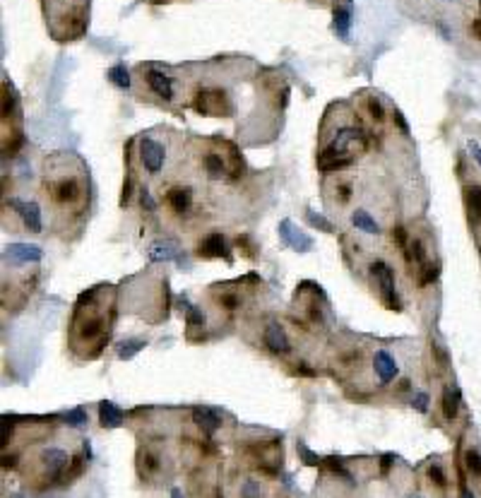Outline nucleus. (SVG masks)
Wrapping results in <instances>:
<instances>
[{"label": "nucleus", "mask_w": 481, "mask_h": 498, "mask_svg": "<svg viewBox=\"0 0 481 498\" xmlns=\"http://www.w3.org/2000/svg\"><path fill=\"white\" fill-rule=\"evenodd\" d=\"M354 142L366 145L361 130H356V128H342L339 130V133L330 140L328 147L318 154V169L320 171H342V169L352 166L354 157H352V152H349V145H354Z\"/></svg>", "instance_id": "f257e3e1"}, {"label": "nucleus", "mask_w": 481, "mask_h": 498, "mask_svg": "<svg viewBox=\"0 0 481 498\" xmlns=\"http://www.w3.org/2000/svg\"><path fill=\"white\" fill-rule=\"evenodd\" d=\"M371 275H373L375 282H378L380 299H383L385 306L393 308V311H402V301H399L397 289H395V272H393V267H390L388 262H383V260H375L373 265H371Z\"/></svg>", "instance_id": "f03ea898"}, {"label": "nucleus", "mask_w": 481, "mask_h": 498, "mask_svg": "<svg viewBox=\"0 0 481 498\" xmlns=\"http://www.w3.org/2000/svg\"><path fill=\"white\" fill-rule=\"evenodd\" d=\"M140 162L149 173H159L166 164V147L154 138L140 140Z\"/></svg>", "instance_id": "7ed1b4c3"}, {"label": "nucleus", "mask_w": 481, "mask_h": 498, "mask_svg": "<svg viewBox=\"0 0 481 498\" xmlns=\"http://www.w3.org/2000/svg\"><path fill=\"white\" fill-rule=\"evenodd\" d=\"M12 210H17L22 224H25L27 232L32 234H41L44 232V214H41V208L36 203H25V200H17V197H10L8 200Z\"/></svg>", "instance_id": "20e7f679"}, {"label": "nucleus", "mask_w": 481, "mask_h": 498, "mask_svg": "<svg viewBox=\"0 0 481 498\" xmlns=\"http://www.w3.org/2000/svg\"><path fill=\"white\" fill-rule=\"evenodd\" d=\"M41 464H44L46 469V479L49 482H60L65 474V469H68V453L60 448H46L44 453H41Z\"/></svg>", "instance_id": "39448f33"}, {"label": "nucleus", "mask_w": 481, "mask_h": 498, "mask_svg": "<svg viewBox=\"0 0 481 498\" xmlns=\"http://www.w3.org/2000/svg\"><path fill=\"white\" fill-rule=\"evenodd\" d=\"M280 238L284 241V246H289L291 251H299V253H308L313 248V238L306 236L301 229H296V224L291 219H284L280 224Z\"/></svg>", "instance_id": "423d86ee"}, {"label": "nucleus", "mask_w": 481, "mask_h": 498, "mask_svg": "<svg viewBox=\"0 0 481 498\" xmlns=\"http://www.w3.org/2000/svg\"><path fill=\"white\" fill-rule=\"evenodd\" d=\"M44 258V251L34 243H10L5 248V262L10 265H29V262H39Z\"/></svg>", "instance_id": "0eeeda50"}, {"label": "nucleus", "mask_w": 481, "mask_h": 498, "mask_svg": "<svg viewBox=\"0 0 481 498\" xmlns=\"http://www.w3.org/2000/svg\"><path fill=\"white\" fill-rule=\"evenodd\" d=\"M373 371H375V375H378L380 385L393 383V380L399 375V366H397V361H395V356H393V354H388V351H385V349L375 351V356H373Z\"/></svg>", "instance_id": "6e6552de"}, {"label": "nucleus", "mask_w": 481, "mask_h": 498, "mask_svg": "<svg viewBox=\"0 0 481 498\" xmlns=\"http://www.w3.org/2000/svg\"><path fill=\"white\" fill-rule=\"evenodd\" d=\"M221 104H224V94L221 92H200L193 106L202 116H217L221 111H229V106H221Z\"/></svg>", "instance_id": "1a4fd4ad"}, {"label": "nucleus", "mask_w": 481, "mask_h": 498, "mask_svg": "<svg viewBox=\"0 0 481 498\" xmlns=\"http://www.w3.org/2000/svg\"><path fill=\"white\" fill-rule=\"evenodd\" d=\"M193 421H195L197 429H202V434L212 436L217 429H221V414L212 407H195L193 410Z\"/></svg>", "instance_id": "9d476101"}, {"label": "nucleus", "mask_w": 481, "mask_h": 498, "mask_svg": "<svg viewBox=\"0 0 481 498\" xmlns=\"http://www.w3.org/2000/svg\"><path fill=\"white\" fill-rule=\"evenodd\" d=\"M265 345H267V349L275 351V354H286V351L291 349L289 337H286L284 327H282L280 323H270V325L265 327Z\"/></svg>", "instance_id": "9b49d317"}, {"label": "nucleus", "mask_w": 481, "mask_h": 498, "mask_svg": "<svg viewBox=\"0 0 481 498\" xmlns=\"http://www.w3.org/2000/svg\"><path fill=\"white\" fill-rule=\"evenodd\" d=\"M147 84H149V89L157 94V97L166 99V101H171V99H173V79L169 77L164 70H149V73H147Z\"/></svg>", "instance_id": "f8f14e48"}, {"label": "nucleus", "mask_w": 481, "mask_h": 498, "mask_svg": "<svg viewBox=\"0 0 481 498\" xmlns=\"http://www.w3.org/2000/svg\"><path fill=\"white\" fill-rule=\"evenodd\" d=\"M197 253H200L202 258H226V260H231L229 248H226V241L221 234H210V236L200 243V251Z\"/></svg>", "instance_id": "ddd939ff"}, {"label": "nucleus", "mask_w": 481, "mask_h": 498, "mask_svg": "<svg viewBox=\"0 0 481 498\" xmlns=\"http://www.w3.org/2000/svg\"><path fill=\"white\" fill-rule=\"evenodd\" d=\"M125 414L123 410L118 405H113V402L103 400L101 405H99V421H101L103 429H118V426L123 424Z\"/></svg>", "instance_id": "4468645a"}, {"label": "nucleus", "mask_w": 481, "mask_h": 498, "mask_svg": "<svg viewBox=\"0 0 481 498\" xmlns=\"http://www.w3.org/2000/svg\"><path fill=\"white\" fill-rule=\"evenodd\" d=\"M352 8L342 5V8H334V15H332V29L339 39L349 41V32H352Z\"/></svg>", "instance_id": "2eb2a0df"}, {"label": "nucleus", "mask_w": 481, "mask_h": 498, "mask_svg": "<svg viewBox=\"0 0 481 498\" xmlns=\"http://www.w3.org/2000/svg\"><path fill=\"white\" fill-rule=\"evenodd\" d=\"M149 260L152 262H171V260H181L178 258V246L171 241H157L149 246Z\"/></svg>", "instance_id": "dca6fc26"}, {"label": "nucleus", "mask_w": 481, "mask_h": 498, "mask_svg": "<svg viewBox=\"0 0 481 498\" xmlns=\"http://www.w3.org/2000/svg\"><path fill=\"white\" fill-rule=\"evenodd\" d=\"M460 405H462L460 390H457L455 385H447V388L443 390V416H445L447 421H452L457 416V412H460Z\"/></svg>", "instance_id": "f3484780"}, {"label": "nucleus", "mask_w": 481, "mask_h": 498, "mask_svg": "<svg viewBox=\"0 0 481 498\" xmlns=\"http://www.w3.org/2000/svg\"><path fill=\"white\" fill-rule=\"evenodd\" d=\"M53 197L58 200V203H75L79 197V186L75 178H63V181H58L53 186Z\"/></svg>", "instance_id": "a211bd4d"}, {"label": "nucleus", "mask_w": 481, "mask_h": 498, "mask_svg": "<svg viewBox=\"0 0 481 498\" xmlns=\"http://www.w3.org/2000/svg\"><path fill=\"white\" fill-rule=\"evenodd\" d=\"M467 212H469L471 224H481V186H469L465 190Z\"/></svg>", "instance_id": "6ab92c4d"}, {"label": "nucleus", "mask_w": 481, "mask_h": 498, "mask_svg": "<svg viewBox=\"0 0 481 498\" xmlns=\"http://www.w3.org/2000/svg\"><path fill=\"white\" fill-rule=\"evenodd\" d=\"M166 203L171 205L173 212L183 214V212H188V208H190V203H193V192L188 190V188H176V190H171V192H169V195H166Z\"/></svg>", "instance_id": "aec40b11"}, {"label": "nucleus", "mask_w": 481, "mask_h": 498, "mask_svg": "<svg viewBox=\"0 0 481 498\" xmlns=\"http://www.w3.org/2000/svg\"><path fill=\"white\" fill-rule=\"evenodd\" d=\"M352 224L358 229V232L371 234V236H373V234H380V224L375 222V219L371 217L366 210H354V212H352Z\"/></svg>", "instance_id": "412c9836"}, {"label": "nucleus", "mask_w": 481, "mask_h": 498, "mask_svg": "<svg viewBox=\"0 0 481 498\" xmlns=\"http://www.w3.org/2000/svg\"><path fill=\"white\" fill-rule=\"evenodd\" d=\"M108 79H111V82L116 84L118 89H125V92H128V89L133 87V79H130V70L125 68L123 63H116L111 70H108Z\"/></svg>", "instance_id": "4be33fe9"}, {"label": "nucleus", "mask_w": 481, "mask_h": 498, "mask_svg": "<svg viewBox=\"0 0 481 498\" xmlns=\"http://www.w3.org/2000/svg\"><path fill=\"white\" fill-rule=\"evenodd\" d=\"M404 258H407L409 265H419V267H423V265H426V251H423V243L419 241V238L409 241V243H407V248H404Z\"/></svg>", "instance_id": "5701e85b"}, {"label": "nucleus", "mask_w": 481, "mask_h": 498, "mask_svg": "<svg viewBox=\"0 0 481 498\" xmlns=\"http://www.w3.org/2000/svg\"><path fill=\"white\" fill-rule=\"evenodd\" d=\"M147 347V342L145 340H123L121 345H118V359H123V361H130L135 354H140V351Z\"/></svg>", "instance_id": "b1692460"}, {"label": "nucleus", "mask_w": 481, "mask_h": 498, "mask_svg": "<svg viewBox=\"0 0 481 498\" xmlns=\"http://www.w3.org/2000/svg\"><path fill=\"white\" fill-rule=\"evenodd\" d=\"M181 301H183V306H186V321H188V325H190V327H205V323H207L205 313H202L197 306H193V303H188L186 299H181Z\"/></svg>", "instance_id": "393cba45"}, {"label": "nucleus", "mask_w": 481, "mask_h": 498, "mask_svg": "<svg viewBox=\"0 0 481 498\" xmlns=\"http://www.w3.org/2000/svg\"><path fill=\"white\" fill-rule=\"evenodd\" d=\"M419 272H421V277H419V284H421V286L433 284V282L441 277V262H426V265H423Z\"/></svg>", "instance_id": "a878e982"}, {"label": "nucleus", "mask_w": 481, "mask_h": 498, "mask_svg": "<svg viewBox=\"0 0 481 498\" xmlns=\"http://www.w3.org/2000/svg\"><path fill=\"white\" fill-rule=\"evenodd\" d=\"M205 169H207V173H210V178H221L226 171V166H224V162H221L219 154H207Z\"/></svg>", "instance_id": "bb28decb"}, {"label": "nucleus", "mask_w": 481, "mask_h": 498, "mask_svg": "<svg viewBox=\"0 0 481 498\" xmlns=\"http://www.w3.org/2000/svg\"><path fill=\"white\" fill-rule=\"evenodd\" d=\"M82 469H84V458H82V455H77V458L70 460V467L65 469V474H63V479H60V482L70 484L73 479H77L79 474H82Z\"/></svg>", "instance_id": "cd10ccee"}, {"label": "nucleus", "mask_w": 481, "mask_h": 498, "mask_svg": "<svg viewBox=\"0 0 481 498\" xmlns=\"http://www.w3.org/2000/svg\"><path fill=\"white\" fill-rule=\"evenodd\" d=\"M465 467L471 477H481V455L476 450H467L465 453Z\"/></svg>", "instance_id": "c85d7f7f"}, {"label": "nucleus", "mask_w": 481, "mask_h": 498, "mask_svg": "<svg viewBox=\"0 0 481 498\" xmlns=\"http://www.w3.org/2000/svg\"><path fill=\"white\" fill-rule=\"evenodd\" d=\"M296 450H299V455H301V462L308 464V467H318V464L323 462V458H320L318 453H313L306 443H299L296 445Z\"/></svg>", "instance_id": "c756f323"}, {"label": "nucleus", "mask_w": 481, "mask_h": 498, "mask_svg": "<svg viewBox=\"0 0 481 498\" xmlns=\"http://www.w3.org/2000/svg\"><path fill=\"white\" fill-rule=\"evenodd\" d=\"M241 498H262L260 482H256V479H246L243 486H241Z\"/></svg>", "instance_id": "7c9ffc66"}, {"label": "nucleus", "mask_w": 481, "mask_h": 498, "mask_svg": "<svg viewBox=\"0 0 481 498\" xmlns=\"http://www.w3.org/2000/svg\"><path fill=\"white\" fill-rule=\"evenodd\" d=\"M65 421H68L70 426H75V429H79V426H84L89 421L87 412L82 410V407H75V410H70L68 414H65Z\"/></svg>", "instance_id": "2f4dec72"}, {"label": "nucleus", "mask_w": 481, "mask_h": 498, "mask_svg": "<svg viewBox=\"0 0 481 498\" xmlns=\"http://www.w3.org/2000/svg\"><path fill=\"white\" fill-rule=\"evenodd\" d=\"M306 219H308L310 227H318L320 232H332V224L323 217V214H315V210H306Z\"/></svg>", "instance_id": "473e14b6"}, {"label": "nucleus", "mask_w": 481, "mask_h": 498, "mask_svg": "<svg viewBox=\"0 0 481 498\" xmlns=\"http://www.w3.org/2000/svg\"><path fill=\"white\" fill-rule=\"evenodd\" d=\"M428 477H431V482L436 484V486H441V488H445L447 486V477H445V472H443L438 464H431L428 467Z\"/></svg>", "instance_id": "72a5a7b5"}, {"label": "nucleus", "mask_w": 481, "mask_h": 498, "mask_svg": "<svg viewBox=\"0 0 481 498\" xmlns=\"http://www.w3.org/2000/svg\"><path fill=\"white\" fill-rule=\"evenodd\" d=\"M412 407L419 412V414H426L428 412V393H414V400H412Z\"/></svg>", "instance_id": "f704fd0d"}, {"label": "nucleus", "mask_w": 481, "mask_h": 498, "mask_svg": "<svg viewBox=\"0 0 481 498\" xmlns=\"http://www.w3.org/2000/svg\"><path fill=\"white\" fill-rule=\"evenodd\" d=\"M369 111H371V116H373V121H378V123L385 119V109H383V104H380L378 97H369Z\"/></svg>", "instance_id": "c9c22d12"}, {"label": "nucleus", "mask_w": 481, "mask_h": 498, "mask_svg": "<svg viewBox=\"0 0 481 498\" xmlns=\"http://www.w3.org/2000/svg\"><path fill=\"white\" fill-rule=\"evenodd\" d=\"M12 434H15V424L10 419H3V436H0V445L8 448V443L12 440Z\"/></svg>", "instance_id": "e433bc0d"}, {"label": "nucleus", "mask_w": 481, "mask_h": 498, "mask_svg": "<svg viewBox=\"0 0 481 498\" xmlns=\"http://www.w3.org/2000/svg\"><path fill=\"white\" fill-rule=\"evenodd\" d=\"M328 464H330V469H332L334 474H339V477H344L347 482H352V474H349L347 469H344V464L339 462L337 458H328Z\"/></svg>", "instance_id": "4c0bfd02"}, {"label": "nucleus", "mask_w": 481, "mask_h": 498, "mask_svg": "<svg viewBox=\"0 0 481 498\" xmlns=\"http://www.w3.org/2000/svg\"><path fill=\"white\" fill-rule=\"evenodd\" d=\"M219 301H221V306L229 308V311H236V308L241 306V299H238V296H236V294H224V296H221V299H219Z\"/></svg>", "instance_id": "58836bf2"}, {"label": "nucleus", "mask_w": 481, "mask_h": 498, "mask_svg": "<svg viewBox=\"0 0 481 498\" xmlns=\"http://www.w3.org/2000/svg\"><path fill=\"white\" fill-rule=\"evenodd\" d=\"M393 241L397 243V246H399V248H402V251H404V248H407V232H404L402 227L393 229Z\"/></svg>", "instance_id": "ea45409f"}, {"label": "nucleus", "mask_w": 481, "mask_h": 498, "mask_svg": "<svg viewBox=\"0 0 481 498\" xmlns=\"http://www.w3.org/2000/svg\"><path fill=\"white\" fill-rule=\"evenodd\" d=\"M140 200H143V208H147V210H157V203H154L152 200V192L147 190V188H143V190H140Z\"/></svg>", "instance_id": "a19ab883"}, {"label": "nucleus", "mask_w": 481, "mask_h": 498, "mask_svg": "<svg viewBox=\"0 0 481 498\" xmlns=\"http://www.w3.org/2000/svg\"><path fill=\"white\" fill-rule=\"evenodd\" d=\"M393 121L399 125V130H402L404 135H409V123H407V121H404L402 111H399V109H395V111H393Z\"/></svg>", "instance_id": "79ce46f5"}, {"label": "nucleus", "mask_w": 481, "mask_h": 498, "mask_svg": "<svg viewBox=\"0 0 481 498\" xmlns=\"http://www.w3.org/2000/svg\"><path fill=\"white\" fill-rule=\"evenodd\" d=\"M457 482H460V498H476L474 491H469V486H467L465 474H462V472H460V477H457Z\"/></svg>", "instance_id": "37998d69"}, {"label": "nucleus", "mask_w": 481, "mask_h": 498, "mask_svg": "<svg viewBox=\"0 0 481 498\" xmlns=\"http://www.w3.org/2000/svg\"><path fill=\"white\" fill-rule=\"evenodd\" d=\"M469 152H471V157L476 159V164L481 166V147L476 142H469Z\"/></svg>", "instance_id": "c03bdc74"}, {"label": "nucleus", "mask_w": 481, "mask_h": 498, "mask_svg": "<svg viewBox=\"0 0 481 498\" xmlns=\"http://www.w3.org/2000/svg\"><path fill=\"white\" fill-rule=\"evenodd\" d=\"M393 455H383V462H380V472L383 474H388V469H390V464H393Z\"/></svg>", "instance_id": "a18cd8bd"}, {"label": "nucleus", "mask_w": 481, "mask_h": 498, "mask_svg": "<svg viewBox=\"0 0 481 498\" xmlns=\"http://www.w3.org/2000/svg\"><path fill=\"white\" fill-rule=\"evenodd\" d=\"M471 34H474L476 39L481 41V17H479V20H474V22H471Z\"/></svg>", "instance_id": "49530a36"}, {"label": "nucleus", "mask_w": 481, "mask_h": 498, "mask_svg": "<svg viewBox=\"0 0 481 498\" xmlns=\"http://www.w3.org/2000/svg\"><path fill=\"white\" fill-rule=\"evenodd\" d=\"M339 195H342V200L347 203L349 197H352V186H342V188H339Z\"/></svg>", "instance_id": "de8ad7c7"}, {"label": "nucleus", "mask_w": 481, "mask_h": 498, "mask_svg": "<svg viewBox=\"0 0 481 498\" xmlns=\"http://www.w3.org/2000/svg\"><path fill=\"white\" fill-rule=\"evenodd\" d=\"M296 373H301V375H315V371L313 369H308L306 364H301L299 369H296Z\"/></svg>", "instance_id": "09e8293b"}, {"label": "nucleus", "mask_w": 481, "mask_h": 498, "mask_svg": "<svg viewBox=\"0 0 481 498\" xmlns=\"http://www.w3.org/2000/svg\"><path fill=\"white\" fill-rule=\"evenodd\" d=\"M15 467V458H3V469Z\"/></svg>", "instance_id": "8fccbe9b"}, {"label": "nucleus", "mask_w": 481, "mask_h": 498, "mask_svg": "<svg viewBox=\"0 0 481 498\" xmlns=\"http://www.w3.org/2000/svg\"><path fill=\"white\" fill-rule=\"evenodd\" d=\"M171 498H183L181 488H171Z\"/></svg>", "instance_id": "3c124183"}, {"label": "nucleus", "mask_w": 481, "mask_h": 498, "mask_svg": "<svg viewBox=\"0 0 481 498\" xmlns=\"http://www.w3.org/2000/svg\"><path fill=\"white\" fill-rule=\"evenodd\" d=\"M352 3H354V0H347V5H352Z\"/></svg>", "instance_id": "603ef678"}, {"label": "nucleus", "mask_w": 481, "mask_h": 498, "mask_svg": "<svg viewBox=\"0 0 481 498\" xmlns=\"http://www.w3.org/2000/svg\"><path fill=\"white\" fill-rule=\"evenodd\" d=\"M479 10H481V0H479Z\"/></svg>", "instance_id": "864d4df0"}, {"label": "nucleus", "mask_w": 481, "mask_h": 498, "mask_svg": "<svg viewBox=\"0 0 481 498\" xmlns=\"http://www.w3.org/2000/svg\"><path fill=\"white\" fill-rule=\"evenodd\" d=\"M450 3H455V0H450Z\"/></svg>", "instance_id": "5fc2aeb1"}, {"label": "nucleus", "mask_w": 481, "mask_h": 498, "mask_svg": "<svg viewBox=\"0 0 481 498\" xmlns=\"http://www.w3.org/2000/svg\"><path fill=\"white\" fill-rule=\"evenodd\" d=\"M15 498H20V496H15Z\"/></svg>", "instance_id": "6e6d98bb"}]
</instances>
